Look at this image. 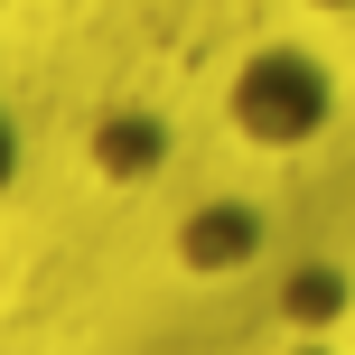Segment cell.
Wrapping results in <instances>:
<instances>
[{"label": "cell", "mask_w": 355, "mask_h": 355, "mask_svg": "<svg viewBox=\"0 0 355 355\" xmlns=\"http://www.w3.org/2000/svg\"><path fill=\"white\" fill-rule=\"evenodd\" d=\"M234 122L252 131V141H309V131L327 122V75L309 66V56H252L243 85H234Z\"/></svg>", "instance_id": "obj_1"}, {"label": "cell", "mask_w": 355, "mask_h": 355, "mask_svg": "<svg viewBox=\"0 0 355 355\" xmlns=\"http://www.w3.org/2000/svg\"><path fill=\"white\" fill-rule=\"evenodd\" d=\"M252 252V215L243 206H225V215H196V234H187V262H243Z\"/></svg>", "instance_id": "obj_2"}, {"label": "cell", "mask_w": 355, "mask_h": 355, "mask_svg": "<svg viewBox=\"0 0 355 355\" xmlns=\"http://www.w3.org/2000/svg\"><path fill=\"white\" fill-rule=\"evenodd\" d=\"M103 159L122 168V178H131V168H150V159H159V131H150V122H141V131H112V150H103Z\"/></svg>", "instance_id": "obj_3"}, {"label": "cell", "mask_w": 355, "mask_h": 355, "mask_svg": "<svg viewBox=\"0 0 355 355\" xmlns=\"http://www.w3.org/2000/svg\"><path fill=\"white\" fill-rule=\"evenodd\" d=\"M10 168H19V141H10V112H0V187H10Z\"/></svg>", "instance_id": "obj_4"}, {"label": "cell", "mask_w": 355, "mask_h": 355, "mask_svg": "<svg viewBox=\"0 0 355 355\" xmlns=\"http://www.w3.org/2000/svg\"><path fill=\"white\" fill-rule=\"evenodd\" d=\"M327 10H346V0H327Z\"/></svg>", "instance_id": "obj_5"}]
</instances>
